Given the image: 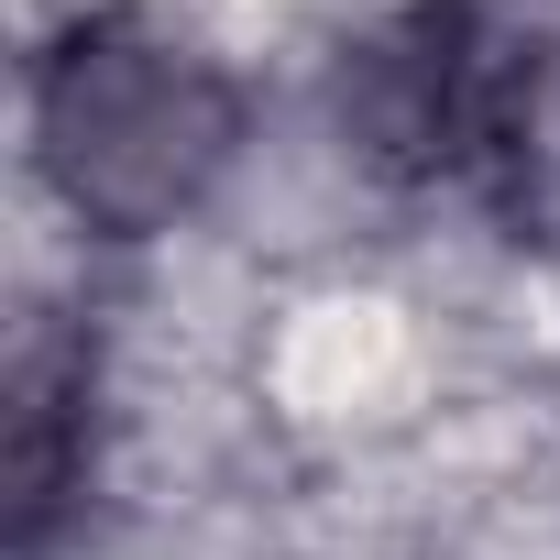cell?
<instances>
[{
    "mask_svg": "<svg viewBox=\"0 0 560 560\" xmlns=\"http://www.w3.org/2000/svg\"><path fill=\"white\" fill-rule=\"evenodd\" d=\"M34 143H45V176L67 187L78 220L143 242L209 198V176L242 143V100L187 34H165L143 12H100L45 56Z\"/></svg>",
    "mask_w": 560,
    "mask_h": 560,
    "instance_id": "6da1fadb",
    "label": "cell"
},
{
    "mask_svg": "<svg viewBox=\"0 0 560 560\" xmlns=\"http://www.w3.org/2000/svg\"><path fill=\"white\" fill-rule=\"evenodd\" d=\"M78 472H89V352L34 330L12 352V538L23 549H45Z\"/></svg>",
    "mask_w": 560,
    "mask_h": 560,
    "instance_id": "7a4b0ae2",
    "label": "cell"
}]
</instances>
